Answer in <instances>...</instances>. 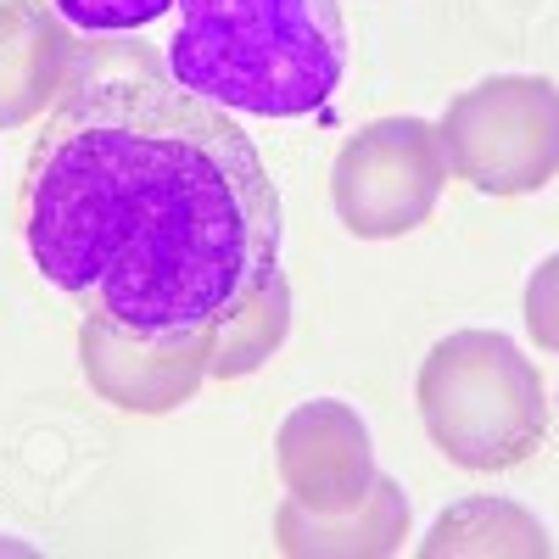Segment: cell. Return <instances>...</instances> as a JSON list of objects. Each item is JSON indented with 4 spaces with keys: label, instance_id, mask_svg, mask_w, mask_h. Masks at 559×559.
<instances>
[{
    "label": "cell",
    "instance_id": "cell-3",
    "mask_svg": "<svg viewBox=\"0 0 559 559\" xmlns=\"http://www.w3.org/2000/svg\"><path fill=\"white\" fill-rule=\"evenodd\" d=\"M414 403L437 453L471 476H503L548 442L543 369L503 331L442 336L419 358Z\"/></svg>",
    "mask_w": 559,
    "mask_h": 559
},
{
    "label": "cell",
    "instance_id": "cell-13",
    "mask_svg": "<svg viewBox=\"0 0 559 559\" xmlns=\"http://www.w3.org/2000/svg\"><path fill=\"white\" fill-rule=\"evenodd\" d=\"M526 331L543 353L559 358V252L543 258L526 280Z\"/></svg>",
    "mask_w": 559,
    "mask_h": 559
},
{
    "label": "cell",
    "instance_id": "cell-11",
    "mask_svg": "<svg viewBox=\"0 0 559 559\" xmlns=\"http://www.w3.org/2000/svg\"><path fill=\"white\" fill-rule=\"evenodd\" d=\"M292 336V280L274 269L258 292H247L236 308H224L213 324V381H241L280 353Z\"/></svg>",
    "mask_w": 559,
    "mask_h": 559
},
{
    "label": "cell",
    "instance_id": "cell-8",
    "mask_svg": "<svg viewBox=\"0 0 559 559\" xmlns=\"http://www.w3.org/2000/svg\"><path fill=\"white\" fill-rule=\"evenodd\" d=\"M79 39L73 23L45 0H0V129L45 118L73 84Z\"/></svg>",
    "mask_w": 559,
    "mask_h": 559
},
{
    "label": "cell",
    "instance_id": "cell-1",
    "mask_svg": "<svg viewBox=\"0 0 559 559\" xmlns=\"http://www.w3.org/2000/svg\"><path fill=\"white\" fill-rule=\"evenodd\" d=\"M280 236V191L236 112L174 73L79 51L23 179L45 286L123 331L179 336L258 292Z\"/></svg>",
    "mask_w": 559,
    "mask_h": 559
},
{
    "label": "cell",
    "instance_id": "cell-5",
    "mask_svg": "<svg viewBox=\"0 0 559 559\" xmlns=\"http://www.w3.org/2000/svg\"><path fill=\"white\" fill-rule=\"evenodd\" d=\"M448 146L426 118H376L331 163V207L347 236L397 241L437 213L448 185Z\"/></svg>",
    "mask_w": 559,
    "mask_h": 559
},
{
    "label": "cell",
    "instance_id": "cell-7",
    "mask_svg": "<svg viewBox=\"0 0 559 559\" xmlns=\"http://www.w3.org/2000/svg\"><path fill=\"white\" fill-rule=\"evenodd\" d=\"M274 471H280L286 498L313 509V515H342V509L364 503L369 487H376V476H381L369 426L342 397L297 403L286 419H280Z\"/></svg>",
    "mask_w": 559,
    "mask_h": 559
},
{
    "label": "cell",
    "instance_id": "cell-6",
    "mask_svg": "<svg viewBox=\"0 0 559 559\" xmlns=\"http://www.w3.org/2000/svg\"><path fill=\"white\" fill-rule=\"evenodd\" d=\"M79 369L90 392L123 414H174L213 381V324L179 336H146L84 313L79 324Z\"/></svg>",
    "mask_w": 559,
    "mask_h": 559
},
{
    "label": "cell",
    "instance_id": "cell-14",
    "mask_svg": "<svg viewBox=\"0 0 559 559\" xmlns=\"http://www.w3.org/2000/svg\"><path fill=\"white\" fill-rule=\"evenodd\" d=\"M554 397H559V392H554Z\"/></svg>",
    "mask_w": 559,
    "mask_h": 559
},
{
    "label": "cell",
    "instance_id": "cell-4",
    "mask_svg": "<svg viewBox=\"0 0 559 559\" xmlns=\"http://www.w3.org/2000/svg\"><path fill=\"white\" fill-rule=\"evenodd\" d=\"M437 134L448 168L481 197H532L559 174V84L543 73H492L459 90Z\"/></svg>",
    "mask_w": 559,
    "mask_h": 559
},
{
    "label": "cell",
    "instance_id": "cell-10",
    "mask_svg": "<svg viewBox=\"0 0 559 559\" xmlns=\"http://www.w3.org/2000/svg\"><path fill=\"white\" fill-rule=\"evenodd\" d=\"M419 559H554V537L515 498H464L431 521Z\"/></svg>",
    "mask_w": 559,
    "mask_h": 559
},
{
    "label": "cell",
    "instance_id": "cell-2",
    "mask_svg": "<svg viewBox=\"0 0 559 559\" xmlns=\"http://www.w3.org/2000/svg\"><path fill=\"white\" fill-rule=\"evenodd\" d=\"M168 73L197 96L252 118H308L347 73L336 0H174Z\"/></svg>",
    "mask_w": 559,
    "mask_h": 559
},
{
    "label": "cell",
    "instance_id": "cell-12",
    "mask_svg": "<svg viewBox=\"0 0 559 559\" xmlns=\"http://www.w3.org/2000/svg\"><path fill=\"white\" fill-rule=\"evenodd\" d=\"M174 0H57V17L79 34H134L157 23Z\"/></svg>",
    "mask_w": 559,
    "mask_h": 559
},
{
    "label": "cell",
    "instance_id": "cell-9",
    "mask_svg": "<svg viewBox=\"0 0 559 559\" xmlns=\"http://www.w3.org/2000/svg\"><path fill=\"white\" fill-rule=\"evenodd\" d=\"M408 543V492L392 476H376L364 503L342 515H313L302 503L274 509V548L292 559H392Z\"/></svg>",
    "mask_w": 559,
    "mask_h": 559
}]
</instances>
